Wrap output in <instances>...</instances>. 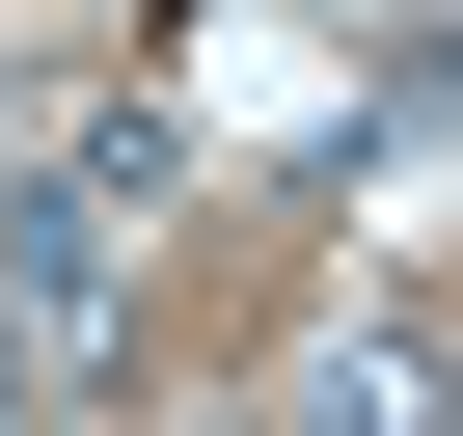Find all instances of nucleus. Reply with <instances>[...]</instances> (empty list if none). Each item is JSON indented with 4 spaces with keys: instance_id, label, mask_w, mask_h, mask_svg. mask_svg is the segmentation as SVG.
<instances>
[{
    "instance_id": "3",
    "label": "nucleus",
    "mask_w": 463,
    "mask_h": 436,
    "mask_svg": "<svg viewBox=\"0 0 463 436\" xmlns=\"http://www.w3.org/2000/svg\"><path fill=\"white\" fill-rule=\"evenodd\" d=\"M0 409H28V327H0Z\"/></svg>"
},
{
    "instance_id": "2",
    "label": "nucleus",
    "mask_w": 463,
    "mask_h": 436,
    "mask_svg": "<svg viewBox=\"0 0 463 436\" xmlns=\"http://www.w3.org/2000/svg\"><path fill=\"white\" fill-rule=\"evenodd\" d=\"M300 436H436V355H382V382H327Z\"/></svg>"
},
{
    "instance_id": "1",
    "label": "nucleus",
    "mask_w": 463,
    "mask_h": 436,
    "mask_svg": "<svg viewBox=\"0 0 463 436\" xmlns=\"http://www.w3.org/2000/svg\"><path fill=\"white\" fill-rule=\"evenodd\" d=\"M137 191H164V137H82L28 218H0V327H28V355H55V327H109V218H137Z\"/></svg>"
}]
</instances>
